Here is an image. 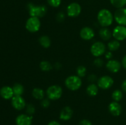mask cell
<instances>
[{
	"label": "cell",
	"instance_id": "cell-9",
	"mask_svg": "<svg viewBox=\"0 0 126 125\" xmlns=\"http://www.w3.org/2000/svg\"><path fill=\"white\" fill-rule=\"evenodd\" d=\"M81 12V7L77 2H72L67 7V14L70 17L75 18L79 15Z\"/></svg>",
	"mask_w": 126,
	"mask_h": 125
},
{
	"label": "cell",
	"instance_id": "cell-24",
	"mask_svg": "<svg viewBox=\"0 0 126 125\" xmlns=\"http://www.w3.org/2000/svg\"><path fill=\"white\" fill-rule=\"evenodd\" d=\"M39 67L43 71H49L52 69V66L51 64L47 61H43L39 64Z\"/></svg>",
	"mask_w": 126,
	"mask_h": 125
},
{
	"label": "cell",
	"instance_id": "cell-35",
	"mask_svg": "<svg viewBox=\"0 0 126 125\" xmlns=\"http://www.w3.org/2000/svg\"><path fill=\"white\" fill-rule=\"evenodd\" d=\"M105 57L106 58L108 59V60H110L113 57V53H111V51H107L105 53Z\"/></svg>",
	"mask_w": 126,
	"mask_h": 125
},
{
	"label": "cell",
	"instance_id": "cell-34",
	"mask_svg": "<svg viewBox=\"0 0 126 125\" xmlns=\"http://www.w3.org/2000/svg\"><path fill=\"white\" fill-rule=\"evenodd\" d=\"M79 125H92L91 121L88 120H82L80 121Z\"/></svg>",
	"mask_w": 126,
	"mask_h": 125
},
{
	"label": "cell",
	"instance_id": "cell-19",
	"mask_svg": "<svg viewBox=\"0 0 126 125\" xmlns=\"http://www.w3.org/2000/svg\"><path fill=\"white\" fill-rule=\"evenodd\" d=\"M86 92L90 96H95L98 94V86L96 85L94 83H91L89 85L87 86L86 88Z\"/></svg>",
	"mask_w": 126,
	"mask_h": 125
},
{
	"label": "cell",
	"instance_id": "cell-22",
	"mask_svg": "<svg viewBox=\"0 0 126 125\" xmlns=\"http://www.w3.org/2000/svg\"><path fill=\"white\" fill-rule=\"evenodd\" d=\"M14 96H22L24 92V88L23 85L20 83H16L12 87Z\"/></svg>",
	"mask_w": 126,
	"mask_h": 125
},
{
	"label": "cell",
	"instance_id": "cell-1",
	"mask_svg": "<svg viewBox=\"0 0 126 125\" xmlns=\"http://www.w3.org/2000/svg\"><path fill=\"white\" fill-rule=\"evenodd\" d=\"M113 17L111 12L108 9H103L98 12L97 15V19L98 23L102 27H107L113 23Z\"/></svg>",
	"mask_w": 126,
	"mask_h": 125
},
{
	"label": "cell",
	"instance_id": "cell-8",
	"mask_svg": "<svg viewBox=\"0 0 126 125\" xmlns=\"http://www.w3.org/2000/svg\"><path fill=\"white\" fill-rule=\"evenodd\" d=\"M114 18L116 22L122 26L126 25V9L122 8L118 9L114 12Z\"/></svg>",
	"mask_w": 126,
	"mask_h": 125
},
{
	"label": "cell",
	"instance_id": "cell-26",
	"mask_svg": "<svg viewBox=\"0 0 126 125\" xmlns=\"http://www.w3.org/2000/svg\"><path fill=\"white\" fill-rule=\"evenodd\" d=\"M110 2L117 9L122 8L126 4V0H110Z\"/></svg>",
	"mask_w": 126,
	"mask_h": 125
},
{
	"label": "cell",
	"instance_id": "cell-11",
	"mask_svg": "<svg viewBox=\"0 0 126 125\" xmlns=\"http://www.w3.org/2000/svg\"><path fill=\"white\" fill-rule=\"evenodd\" d=\"M12 105L17 110H22L26 107L25 99L21 96H14L12 98Z\"/></svg>",
	"mask_w": 126,
	"mask_h": 125
},
{
	"label": "cell",
	"instance_id": "cell-5",
	"mask_svg": "<svg viewBox=\"0 0 126 125\" xmlns=\"http://www.w3.org/2000/svg\"><path fill=\"white\" fill-rule=\"evenodd\" d=\"M41 26V22L39 18L31 17L27 20L25 24V28L30 33H36L39 31Z\"/></svg>",
	"mask_w": 126,
	"mask_h": 125
},
{
	"label": "cell",
	"instance_id": "cell-31",
	"mask_svg": "<svg viewBox=\"0 0 126 125\" xmlns=\"http://www.w3.org/2000/svg\"><path fill=\"white\" fill-rule=\"evenodd\" d=\"M94 64L95 66L98 67H100L103 66V61L101 58H97L94 61Z\"/></svg>",
	"mask_w": 126,
	"mask_h": 125
},
{
	"label": "cell",
	"instance_id": "cell-3",
	"mask_svg": "<svg viewBox=\"0 0 126 125\" xmlns=\"http://www.w3.org/2000/svg\"><path fill=\"white\" fill-rule=\"evenodd\" d=\"M28 7H29V13L31 17L41 18L46 14L47 11L46 6L44 5L34 6L32 4H29Z\"/></svg>",
	"mask_w": 126,
	"mask_h": 125
},
{
	"label": "cell",
	"instance_id": "cell-13",
	"mask_svg": "<svg viewBox=\"0 0 126 125\" xmlns=\"http://www.w3.org/2000/svg\"><path fill=\"white\" fill-rule=\"evenodd\" d=\"M107 69L111 72L116 73L119 72L121 68V64L119 61L115 60H110L106 64Z\"/></svg>",
	"mask_w": 126,
	"mask_h": 125
},
{
	"label": "cell",
	"instance_id": "cell-23",
	"mask_svg": "<svg viewBox=\"0 0 126 125\" xmlns=\"http://www.w3.org/2000/svg\"><path fill=\"white\" fill-rule=\"evenodd\" d=\"M120 47V42L119 40H111L108 44V48L110 51H116Z\"/></svg>",
	"mask_w": 126,
	"mask_h": 125
},
{
	"label": "cell",
	"instance_id": "cell-37",
	"mask_svg": "<svg viewBox=\"0 0 126 125\" xmlns=\"http://www.w3.org/2000/svg\"><path fill=\"white\" fill-rule=\"evenodd\" d=\"M121 88L122 89H123V91H124L125 93H126V79L123 82V83H122Z\"/></svg>",
	"mask_w": 126,
	"mask_h": 125
},
{
	"label": "cell",
	"instance_id": "cell-4",
	"mask_svg": "<svg viewBox=\"0 0 126 125\" xmlns=\"http://www.w3.org/2000/svg\"><path fill=\"white\" fill-rule=\"evenodd\" d=\"M63 90L61 87L59 85H52L47 89L46 94L50 100H57L61 98Z\"/></svg>",
	"mask_w": 126,
	"mask_h": 125
},
{
	"label": "cell",
	"instance_id": "cell-27",
	"mask_svg": "<svg viewBox=\"0 0 126 125\" xmlns=\"http://www.w3.org/2000/svg\"><path fill=\"white\" fill-rule=\"evenodd\" d=\"M86 72H87V69L85 66H79L76 69V73H77L78 76L80 78L84 77L86 74Z\"/></svg>",
	"mask_w": 126,
	"mask_h": 125
},
{
	"label": "cell",
	"instance_id": "cell-25",
	"mask_svg": "<svg viewBox=\"0 0 126 125\" xmlns=\"http://www.w3.org/2000/svg\"><path fill=\"white\" fill-rule=\"evenodd\" d=\"M123 97V92L119 89H116L112 93V98L114 101L119 102L122 99Z\"/></svg>",
	"mask_w": 126,
	"mask_h": 125
},
{
	"label": "cell",
	"instance_id": "cell-36",
	"mask_svg": "<svg viewBox=\"0 0 126 125\" xmlns=\"http://www.w3.org/2000/svg\"><path fill=\"white\" fill-rule=\"evenodd\" d=\"M122 65H123V67L126 69V55L123 57V60H122Z\"/></svg>",
	"mask_w": 126,
	"mask_h": 125
},
{
	"label": "cell",
	"instance_id": "cell-33",
	"mask_svg": "<svg viewBox=\"0 0 126 125\" xmlns=\"http://www.w3.org/2000/svg\"><path fill=\"white\" fill-rule=\"evenodd\" d=\"M87 79H88V80L90 82L92 83V82H95V81L97 80V76L94 74H91V75H89Z\"/></svg>",
	"mask_w": 126,
	"mask_h": 125
},
{
	"label": "cell",
	"instance_id": "cell-16",
	"mask_svg": "<svg viewBox=\"0 0 126 125\" xmlns=\"http://www.w3.org/2000/svg\"><path fill=\"white\" fill-rule=\"evenodd\" d=\"M73 115V110L70 107L66 106L61 110L60 113V120L63 121H68L70 120Z\"/></svg>",
	"mask_w": 126,
	"mask_h": 125
},
{
	"label": "cell",
	"instance_id": "cell-12",
	"mask_svg": "<svg viewBox=\"0 0 126 125\" xmlns=\"http://www.w3.org/2000/svg\"><path fill=\"white\" fill-rule=\"evenodd\" d=\"M32 116L26 114H21L16 118V123L17 125H32Z\"/></svg>",
	"mask_w": 126,
	"mask_h": 125
},
{
	"label": "cell",
	"instance_id": "cell-17",
	"mask_svg": "<svg viewBox=\"0 0 126 125\" xmlns=\"http://www.w3.org/2000/svg\"><path fill=\"white\" fill-rule=\"evenodd\" d=\"M0 95L5 99H9L12 98L14 95L12 88L8 86L2 87L0 89Z\"/></svg>",
	"mask_w": 126,
	"mask_h": 125
},
{
	"label": "cell",
	"instance_id": "cell-18",
	"mask_svg": "<svg viewBox=\"0 0 126 125\" xmlns=\"http://www.w3.org/2000/svg\"><path fill=\"white\" fill-rule=\"evenodd\" d=\"M99 35L100 37L103 40H108L111 38L112 33L109 29H108L106 27H103L100 29Z\"/></svg>",
	"mask_w": 126,
	"mask_h": 125
},
{
	"label": "cell",
	"instance_id": "cell-29",
	"mask_svg": "<svg viewBox=\"0 0 126 125\" xmlns=\"http://www.w3.org/2000/svg\"><path fill=\"white\" fill-rule=\"evenodd\" d=\"M62 0H47V2L53 7H57L60 5Z\"/></svg>",
	"mask_w": 126,
	"mask_h": 125
},
{
	"label": "cell",
	"instance_id": "cell-7",
	"mask_svg": "<svg viewBox=\"0 0 126 125\" xmlns=\"http://www.w3.org/2000/svg\"><path fill=\"white\" fill-rule=\"evenodd\" d=\"M98 87L103 89H107L110 88L114 83L113 78L108 75H104L100 77L98 80Z\"/></svg>",
	"mask_w": 126,
	"mask_h": 125
},
{
	"label": "cell",
	"instance_id": "cell-28",
	"mask_svg": "<svg viewBox=\"0 0 126 125\" xmlns=\"http://www.w3.org/2000/svg\"><path fill=\"white\" fill-rule=\"evenodd\" d=\"M26 112H27V115H32L35 112V108L34 106L32 104H29L27 105V108H26Z\"/></svg>",
	"mask_w": 126,
	"mask_h": 125
},
{
	"label": "cell",
	"instance_id": "cell-6",
	"mask_svg": "<svg viewBox=\"0 0 126 125\" xmlns=\"http://www.w3.org/2000/svg\"><path fill=\"white\" fill-rule=\"evenodd\" d=\"M105 45L102 42H96L91 46V52L95 57L102 56L105 53Z\"/></svg>",
	"mask_w": 126,
	"mask_h": 125
},
{
	"label": "cell",
	"instance_id": "cell-38",
	"mask_svg": "<svg viewBox=\"0 0 126 125\" xmlns=\"http://www.w3.org/2000/svg\"><path fill=\"white\" fill-rule=\"evenodd\" d=\"M48 125H60V124L57 121H51L49 123Z\"/></svg>",
	"mask_w": 126,
	"mask_h": 125
},
{
	"label": "cell",
	"instance_id": "cell-15",
	"mask_svg": "<svg viewBox=\"0 0 126 125\" xmlns=\"http://www.w3.org/2000/svg\"><path fill=\"white\" fill-rule=\"evenodd\" d=\"M108 110L110 113L114 116H118L122 112V107L118 102H112L108 106Z\"/></svg>",
	"mask_w": 126,
	"mask_h": 125
},
{
	"label": "cell",
	"instance_id": "cell-2",
	"mask_svg": "<svg viewBox=\"0 0 126 125\" xmlns=\"http://www.w3.org/2000/svg\"><path fill=\"white\" fill-rule=\"evenodd\" d=\"M65 86L71 91H76L81 88L82 80L78 75H70L65 81Z\"/></svg>",
	"mask_w": 126,
	"mask_h": 125
},
{
	"label": "cell",
	"instance_id": "cell-32",
	"mask_svg": "<svg viewBox=\"0 0 126 125\" xmlns=\"http://www.w3.org/2000/svg\"><path fill=\"white\" fill-rule=\"evenodd\" d=\"M56 18L57 21L61 22H62L64 20V18H65V15H64V13H63V12H59V13H58Z\"/></svg>",
	"mask_w": 126,
	"mask_h": 125
},
{
	"label": "cell",
	"instance_id": "cell-20",
	"mask_svg": "<svg viewBox=\"0 0 126 125\" xmlns=\"http://www.w3.org/2000/svg\"><path fill=\"white\" fill-rule=\"evenodd\" d=\"M39 42L43 47L47 49L50 46L51 40L47 36H42L39 38Z\"/></svg>",
	"mask_w": 126,
	"mask_h": 125
},
{
	"label": "cell",
	"instance_id": "cell-10",
	"mask_svg": "<svg viewBox=\"0 0 126 125\" xmlns=\"http://www.w3.org/2000/svg\"><path fill=\"white\" fill-rule=\"evenodd\" d=\"M113 36L117 40H123L126 39V27L119 25L115 27L113 31Z\"/></svg>",
	"mask_w": 126,
	"mask_h": 125
},
{
	"label": "cell",
	"instance_id": "cell-21",
	"mask_svg": "<svg viewBox=\"0 0 126 125\" xmlns=\"http://www.w3.org/2000/svg\"><path fill=\"white\" fill-rule=\"evenodd\" d=\"M32 95L35 99L42 100L44 97V92L42 89L39 88H34L32 91Z\"/></svg>",
	"mask_w": 126,
	"mask_h": 125
},
{
	"label": "cell",
	"instance_id": "cell-30",
	"mask_svg": "<svg viewBox=\"0 0 126 125\" xmlns=\"http://www.w3.org/2000/svg\"><path fill=\"white\" fill-rule=\"evenodd\" d=\"M41 105L43 108H47L50 105V100L48 99H42L41 102Z\"/></svg>",
	"mask_w": 126,
	"mask_h": 125
},
{
	"label": "cell",
	"instance_id": "cell-14",
	"mask_svg": "<svg viewBox=\"0 0 126 125\" xmlns=\"http://www.w3.org/2000/svg\"><path fill=\"white\" fill-rule=\"evenodd\" d=\"M95 33L93 29L88 26L84 27L80 31V36L86 40H91L94 37Z\"/></svg>",
	"mask_w": 126,
	"mask_h": 125
}]
</instances>
